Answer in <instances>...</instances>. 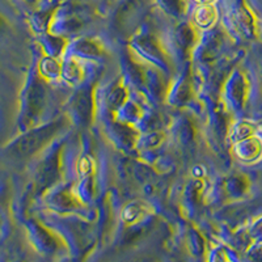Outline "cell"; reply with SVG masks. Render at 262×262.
Here are the masks:
<instances>
[{
  "instance_id": "6da1fadb",
  "label": "cell",
  "mask_w": 262,
  "mask_h": 262,
  "mask_svg": "<svg viewBox=\"0 0 262 262\" xmlns=\"http://www.w3.org/2000/svg\"><path fill=\"white\" fill-rule=\"evenodd\" d=\"M49 137V128H38V130L30 131L28 134L23 135L11 146V151L21 156L30 155L41 147V144Z\"/></svg>"
},
{
  "instance_id": "7a4b0ae2",
  "label": "cell",
  "mask_w": 262,
  "mask_h": 262,
  "mask_svg": "<svg viewBox=\"0 0 262 262\" xmlns=\"http://www.w3.org/2000/svg\"><path fill=\"white\" fill-rule=\"evenodd\" d=\"M261 151V144L257 142V140H247L242 144L240 149H238V154L240 156H243V159H254Z\"/></svg>"
},
{
  "instance_id": "3957f363",
  "label": "cell",
  "mask_w": 262,
  "mask_h": 262,
  "mask_svg": "<svg viewBox=\"0 0 262 262\" xmlns=\"http://www.w3.org/2000/svg\"><path fill=\"white\" fill-rule=\"evenodd\" d=\"M254 259H261L262 261V245H259V247H257L256 249H254Z\"/></svg>"
},
{
  "instance_id": "277c9868",
  "label": "cell",
  "mask_w": 262,
  "mask_h": 262,
  "mask_svg": "<svg viewBox=\"0 0 262 262\" xmlns=\"http://www.w3.org/2000/svg\"><path fill=\"white\" fill-rule=\"evenodd\" d=\"M256 235L259 236V237H262V222L258 224V226H257V228H256Z\"/></svg>"
},
{
  "instance_id": "5b68a950",
  "label": "cell",
  "mask_w": 262,
  "mask_h": 262,
  "mask_svg": "<svg viewBox=\"0 0 262 262\" xmlns=\"http://www.w3.org/2000/svg\"><path fill=\"white\" fill-rule=\"evenodd\" d=\"M25 2H28V3H34V2H37V0H25Z\"/></svg>"
},
{
  "instance_id": "8992f818",
  "label": "cell",
  "mask_w": 262,
  "mask_h": 262,
  "mask_svg": "<svg viewBox=\"0 0 262 262\" xmlns=\"http://www.w3.org/2000/svg\"><path fill=\"white\" fill-rule=\"evenodd\" d=\"M201 2H207V0H201Z\"/></svg>"
}]
</instances>
